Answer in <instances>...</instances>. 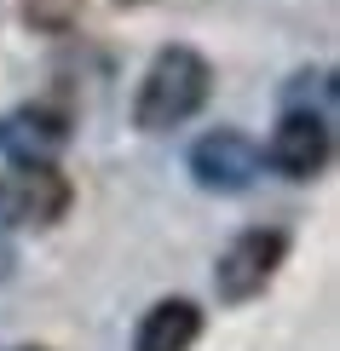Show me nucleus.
<instances>
[{"label": "nucleus", "mask_w": 340, "mask_h": 351, "mask_svg": "<svg viewBox=\"0 0 340 351\" xmlns=\"http://www.w3.org/2000/svg\"><path fill=\"white\" fill-rule=\"evenodd\" d=\"M6 271H12V242H6V230H0V282H6Z\"/></svg>", "instance_id": "obj_10"}, {"label": "nucleus", "mask_w": 340, "mask_h": 351, "mask_svg": "<svg viewBox=\"0 0 340 351\" xmlns=\"http://www.w3.org/2000/svg\"><path fill=\"white\" fill-rule=\"evenodd\" d=\"M335 156V133H329V115H306V110H288L277 121L271 144H265V162H271L283 179H317Z\"/></svg>", "instance_id": "obj_5"}, {"label": "nucleus", "mask_w": 340, "mask_h": 351, "mask_svg": "<svg viewBox=\"0 0 340 351\" xmlns=\"http://www.w3.org/2000/svg\"><path fill=\"white\" fill-rule=\"evenodd\" d=\"M283 254H288V237H283V230H265V225H260V230H242V237L219 254V265H214L219 300H225V305H242V300L265 294V282L277 276Z\"/></svg>", "instance_id": "obj_3"}, {"label": "nucleus", "mask_w": 340, "mask_h": 351, "mask_svg": "<svg viewBox=\"0 0 340 351\" xmlns=\"http://www.w3.org/2000/svg\"><path fill=\"white\" fill-rule=\"evenodd\" d=\"M208 93H214L208 58L196 47H161L150 58V69H144V81H139L133 121H139L144 133H173V127H185L190 115L208 104Z\"/></svg>", "instance_id": "obj_1"}, {"label": "nucleus", "mask_w": 340, "mask_h": 351, "mask_svg": "<svg viewBox=\"0 0 340 351\" xmlns=\"http://www.w3.org/2000/svg\"><path fill=\"white\" fill-rule=\"evenodd\" d=\"M76 190L58 167H6L0 173V225H29L47 230L69 213Z\"/></svg>", "instance_id": "obj_2"}, {"label": "nucleus", "mask_w": 340, "mask_h": 351, "mask_svg": "<svg viewBox=\"0 0 340 351\" xmlns=\"http://www.w3.org/2000/svg\"><path fill=\"white\" fill-rule=\"evenodd\" d=\"M202 334V311L190 300H161L144 311L139 334H133V351H190Z\"/></svg>", "instance_id": "obj_7"}, {"label": "nucleus", "mask_w": 340, "mask_h": 351, "mask_svg": "<svg viewBox=\"0 0 340 351\" xmlns=\"http://www.w3.org/2000/svg\"><path fill=\"white\" fill-rule=\"evenodd\" d=\"M81 12H87V0H23V23L35 35H69L81 23Z\"/></svg>", "instance_id": "obj_8"}, {"label": "nucleus", "mask_w": 340, "mask_h": 351, "mask_svg": "<svg viewBox=\"0 0 340 351\" xmlns=\"http://www.w3.org/2000/svg\"><path fill=\"white\" fill-rule=\"evenodd\" d=\"M69 144V121L47 104H23L12 115H0V156L12 167H52Z\"/></svg>", "instance_id": "obj_6"}, {"label": "nucleus", "mask_w": 340, "mask_h": 351, "mask_svg": "<svg viewBox=\"0 0 340 351\" xmlns=\"http://www.w3.org/2000/svg\"><path fill=\"white\" fill-rule=\"evenodd\" d=\"M190 179L202 190H219V196H236L260 179V144L236 127H214L190 144Z\"/></svg>", "instance_id": "obj_4"}, {"label": "nucleus", "mask_w": 340, "mask_h": 351, "mask_svg": "<svg viewBox=\"0 0 340 351\" xmlns=\"http://www.w3.org/2000/svg\"><path fill=\"white\" fill-rule=\"evenodd\" d=\"M29 351H41V346H29Z\"/></svg>", "instance_id": "obj_12"}, {"label": "nucleus", "mask_w": 340, "mask_h": 351, "mask_svg": "<svg viewBox=\"0 0 340 351\" xmlns=\"http://www.w3.org/2000/svg\"><path fill=\"white\" fill-rule=\"evenodd\" d=\"M288 110L329 115V110H335V75H329V69H317V75H294V86H288Z\"/></svg>", "instance_id": "obj_9"}, {"label": "nucleus", "mask_w": 340, "mask_h": 351, "mask_svg": "<svg viewBox=\"0 0 340 351\" xmlns=\"http://www.w3.org/2000/svg\"><path fill=\"white\" fill-rule=\"evenodd\" d=\"M115 6H144V0H115Z\"/></svg>", "instance_id": "obj_11"}]
</instances>
